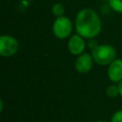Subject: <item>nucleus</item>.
Wrapping results in <instances>:
<instances>
[{"instance_id":"1","label":"nucleus","mask_w":122,"mask_h":122,"mask_svg":"<svg viewBox=\"0 0 122 122\" xmlns=\"http://www.w3.org/2000/svg\"><path fill=\"white\" fill-rule=\"evenodd\" d=\"M76 33L85 39L95 38L101 31L102 23L97 12L90 8L80 10L74 20Z\"/></svg>"},{"instance_id":"2","label":"nucleus","mask_w":122,"mask_h":122,"mask_svg":"<svg viewBox=\"0 0 122 122\" xmlns=\"http://www.w3.org/2000/svg\"><path fill=\"white\" fill-rule=\"evenodd\" d=\"M92 56L95 64L107 66L116 59V51L109 44H101L92 51Z\"/></svg>"},{"instance_id":"3","label":"nucleus","mask_w":122,"mask_h":122,"mask_svg":"<svg viewBox=\"0 0 122 122\" xmlns=\"http://www.w3.org/2000/svg\"><path fill=\"white\" fill-rule=\"evenodd\" d=\"M72 29L73 25L71 20L65 15L56 17L52 24V33L58 39L69 38L71 34Z\"/></svg>"},{"instance_id":"4","label":"nucleus","mask_w":122,"mask_h":122,"mask_svg":"<svg viewBox=\"0 0 122 122\" xmlns=\"http://www.w3.org/2000/svg\"><path fill=\"white\" fill-rule=\"evenodd\" d=\"M19 49L18 40L9 34H3L0 36V54L3 57H10L14 55Z\"/></svg>"},{"instance_id":"5","label":"nucleus","mask_w":122,"mask_h":122,"mask_svg":"<svg viewBox=\"0 0 122 122\" xmlns=\"http://www.w3.org/2000/svg\"><path fill=\"white\" fill-rule=\"evenodd\" d=\"M86 46H87V44H86L85 38L82 37L81 35L75 33L69 37L68 50H69L70 53H71L72 55L78 56V55L82 54L83 52H85Z\"/></svg>"},{"instance_id":"6","label":"nucleus","mask_w":122,"mask_h":122,"mask_svg":"<svg viewBox=\"0 0 122 122\" xmlns=\"http://www.w3.org/2000/svg\"><path fill=\"white\" fill-rule=\"evenodd\" d=\"M93 63L94 61L92 53L83 52L82 54L76 56L74 61V68L79 73H87L92 70Z\"/></svg>"},{"instance_id":"7","label":"nucleus","mask_w":122,"mask_h":122,"mask_svg":"<svg viewBox=\"0 0 122 122\" xmlns=\"http://www.w3.org/2000/svg\"><path fill=\"white\" fill-rule=\"evenodd\" d=\"M107 74L109 79L114 84H118L122 81V59L116 58L108 65Z\"/></svg>"},{"instance_id":"8","label":"nucleus","mask_w":122,"mask_h":122,"mask_svg":"<svg viewBox=\"0 0 122 122\" xmlns=\"http://www.w3.org/2000/svg\"><path fill=\"white\" fill-rule=\"evenodd\" d=\"M106 95L110 98H115L118 95H120V92H119V87L118 84H112L109 85L106 89Z\"/></svg>"},{"instance_id":"9","label":"nucleus","mask_w":122,"mask_h":122,"mask_svg":"<svg viewBox=\"0 0 122 122\" xmlns=\"http://www.w3.org/2000/svg\"><path fill=\"white\" fill-rule=\"evenodd\" d=\"M51 13L56 17L63 16L65 13V7L62 3H55L51 7Z\"/></svg>"},{"instance_id":"10","label":"nucleus","mask_w":122,"mask_h":122,"mask_svg":"<svg viewBox=\"0 0 122 122\" xmlns=\"http://www.w3.org/2000/svg\"><path fill=\"white\" fill-rule=\"evenodd\" d=\"M108 5L115 12L122 13V0H109Z\"/></svg>"},{"instance_id":"11","label":"nucleus","mask_w":122,"mask_h":122,"mask_svg":"<svg viewBox=\"0 0 122 122\" xmlns=\"http://www.w3.org/2000/svg\"><path fill=\"white\" fill-rule=\"evenodd\" d=\"M111 122H122V110H118L112 113Z\"/></svg>"},{"instance_id":"12","label":"nucleus","mask_w":122,"mask_h":122,"mask_svg":"<svg viewBox=\"0 0 122 122\" xmlns=\"http://www.w3.org/2000/svg\"><path fill=\"white\" fill-rule=\"evenodd\" d=\"M87 45H88V47H89V49L90 50H94L97 46H98V44H97V42H96V40L94 39V38H92V39H88V43H87Z\"/></svg>"},{"instance_id":"13","label":"nucleus","mask_w":122,"mask_h":122,"mask_svg":"<svg viewBox=\"0 0 122 122\" xmlns=\"http://www.w3.org/2000/svg\"><path fill=\"white\" fill-rule=\"evenodd\" d=\"M118 87H119V92H120V96L122 97V81H120L118 83Z\"/></svg>"},{"instance_id":"14","label":"nucleus","mask_w":122,"mask_h":122,"mask_svg":"<svg viewBox=\"0 0 122 122\" xmlns=\"http://www.w3.org/2000/svg\"><path fill=\"white\" fill-rule=\"evenodd\" d=\"M94 122H107L105 120H97V121H94Z\"/></svg>"},{"instance_id":"15","label":"nucleus","mask_w":122,"mask_h":122,"mask_svg":"<svg viewBox=\"0 0 122 122\" xmlns=\"http://www.w3.org/2000/svg\"><path fill=\"white\" fill-rule=\"evenodd\" d=\"M102 1H109V0H102Z\"/></svg>"}]
</instances>
